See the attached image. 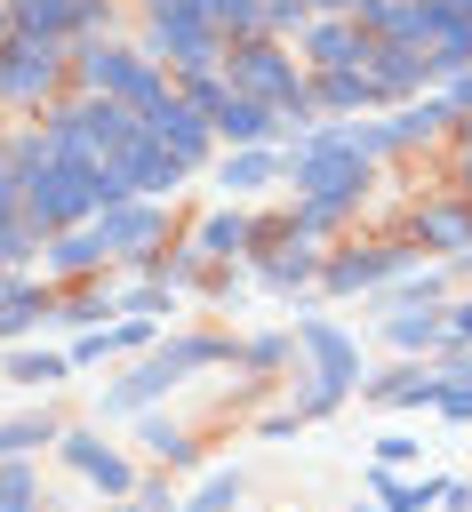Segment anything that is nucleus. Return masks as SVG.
<instances>
[{"label": "nucleus", "mask_w": 472, "mask_h": 512, "mask_svg": "<svg viewBox=\"0 0 472 512\" xmlns=\"http://www.w3.org/2000/svg\"><path fill=\"white\" fill-rule=\"evenodd\" d=\"M440 512H472V480H440Z\"/></svg>", "instance_id": "obj_43"}, {"label": "nucleus", "mask_w": 472, "mask_h": 512, "mask_svg": "<svg viewBox=\"0 0 472 512\" xmlns=\"http://www.w3.org/2000/svg\"><path fill=\"white\" fill-rule=\"evenodd\" d=\"M24 256H48V232L32 216H0V272H16Z\"/></svg>", "instance_id": "obj_29"}, {"label": "nucleus", "mask_w": 472, "mask_h": 512, "mask_svg": "<svg viewBox=\"0 0 472 512\" xmlns=\"http://www.w3.org/2000/svg\"><path fill=\"white\" fill-rule=\"evenodd\" d=\"M8 32H16V24H8V0H0V40H8Z\"/></svg>", "instance_id": "obj_49"}, {"label": "nucleus", "mask_w": 472, "mask_h": 512, "mask_svg": "<svg viewBox=\"0 0 472 512\" xmlns=\"http://www.w3.org/2000/svg\"><path fill=\"white\" fill-rule=\"evenodd\" d=\"M64 64H72V40L8 32V40H0V104H16V112H48V104H56Z\"/></svg>", "instance_id": "obj_3"}, {"label": "nucleus", "mask_w": 472, "mask_h": 512, "mask_svg": "<svg viewBox=\"0 0 472 512\" xmlns=\"http://www.w3.org/2000/svg\"><path fill=\"white\" fill-rule=\"evenodd\" d=\"M288 344H296V336H248V344H240L232 360H240V368H272V360H280Z\"/></svg>", "instance_id": "obj_38"}, {"label": "nucleus", "mask_w": 472, "mask_h": 512, "mask_svg": "<svg viewBox=\"0 0 472 512\" xmlns=\"http://www.w3.org/2000/svg\"><path fill=\"white\" fill-rule=\"evenodd\" d=\"M456 8H464V16H472V0H456Z\"/></svg>", "instance_id": "obj_51"}, {"label": "nucleus", "mask_w": 472, "mask_h": 512, "mask_svg": "<svg viewBox=\"0 0 472 512\" xmlns=\"http://www.w3.org/2000/svg\"><path fill=\"white\" fill-rule=\"evenodd\" d=\"M224 40H264V0H192Z\"/></svg>", "instance_id": "obj_27"}, {"label": "nucleus", "mask_w": 472, "mask_h": 512, "mask_svg": "<svg viewBox=\"0 0 472 512\" xmlns=\"http://www.w3.org/2000/svg\"><path fill=\"white\" fill-rule=\"evenodd\" d=\"M144 448L160 464H192V432H176V424H144Z\"/></svg>", "instance_id": "obj_36"}, {"label": "nucleus", "mask_w": 472, "mask_h": 512, "mask_svg": "<svg viewBox=\"0 0 472 512\" xmlns=\"http://www.w3.org/2000/svg\"><path fill=\"white\" fill-rule=\"evenodd\" d=\"M96 40H112V0H80L72 8V48H96Z\"/></svg>", "instance_id": "obj_32"}, {"label": "nucleus", "mask_w": 472, "mask_h": 512, "mask_svg": "<svg viewBox=\"0 0 472 512\" xmlns=\"http://www.w3.org/2000/svg\"><path fill=\"white\" fill-rule=\"evenodd\" d=\"M176 8H192V0H144V16H176Z\"/></svg>", "instance_id": "obj_46"}, {"label": "nucleus", "mask_w": 472, "mask_h": 512, "mask_svg": "<svg viewBox=\"0 0 472 512\" xmlns=\"http://www.w3.org/2000/svg\"><path fill=\"white\" fill-rule=\"evenodd\" d=\"M72 8L80 0H8V24L16 32H40V40H72Z\"/></svg>", "instance_id": "obj_26"}, {"label": "nucleus", "mask_w": 472, "mask_h": 512, "mask_svg": "<svg viewBox=\"0 0 472 512\" xmlns=\"http://www.w3.org/2000/svg\"><path fill=\"white\" fill-rule=\"evenodd\" d=\"M56 448H64V464H72V472H88L104 496H128V488H136V464H128L120 448H104V432H64Z\"/></svg>", "instance_id": "obj_14"}, {"label": "nucleus", "mask_w": 472, "mask_h": 512, "mask_svg": "<svg viewBox=\"0 0 472 512\" xmlns=\"http://www.w3.org/2000/svg\"><path fill=\"white\" fill-rule=\"evenodd\" d=\"M64 136H72V160L112 168V160L144 136V112H128L120 96H80V104H64Z\"/></svg>", "instance_id": "obj_4"}, {"label": "nucleus", "mask_w": 472, "mask_h": 512, "mask_svg": "<svg viewBox=\"0 0 472 512\" xmlns=\"http://www.w3.org/2000/svg\"><path fill=\"white\" fill-rule=\"evenodd\" d=\"M440 96H448V104H456V120H464V112H472V72H464V80H448Z\"/></svg>", "instance_id": "obj_44"}, {"label": "nucleus", "mask_w": 472, "mask_h": 512, "mask_svg": "<svg viewBox=\"0 0 472 512\" xmlns=\"http://www.w3.org/2000/svg\"><path fill=\"white\" fill-rule=\"evenodd\" d=\"M144 136H152V144H168L184 168H200V160L216 152V120H208V112H200L184 88H168V96L144 112Z\"/></svg>", "instance_id": "obj_7"}, {"label": "nucleus", "mask_w": 472, "mask_h": 512, "mask_svg": "<svg viewBox=\"0 0 472 512\" xmlns=\"http://www.w3.org/2000/svg\"><path fill=\"white\" fill-rule=\"evenodd\" d=\"M16 288H24V280H16V272H0V304H8V296H16Z\"/></svg>", "instance_id": "obj_48"}, {"label": "nucleus", "mask_w": 472, "mask_h": 512, "mask_svg": "<svg viewBox=\"0 0 472 512\" xmlns=\"http://www.w3.org/2000/svg\"><path fill=\"white\" fill-rule=\"evenodd\" d=\"M368 32H360V16H312L304 24V40H296V56L312 64V72H344V64H368Z\"/></svg>", "instance_id": "obj_11"}, {"label": "nucleus", "mask_w": 472, "mask_h": 512, "mask_svg": "<svg viewBox=\"0 0 472 512\" xmlns=\"http://www.w3.org/2000/svg\"><path fill=\"white\" fill-rule=\"evenodd\" d=\"M456 176H464V200H472V144L456 152Z\"/></svg>", "instance_id": "obj_47"}, {"label": "nucleus", "mask_w": 472, "mask_h": 512, "mask_svg": "<svg viewBox=\"0 0 472 512\" xmlns=\"http://www.w3.org/2000/svg\"><path fill=\"white\" fill-rule=\"evenodd\" d=\"M400 272H416V248H408V240H376V248H336V256L320 264V288H328V296H360V288H384V280H400Z\"/></svg>", "instance_id": "obj_6"}, {"label": "nucleus", "mask_w": 472, "mask_h": 512, "mask_svg": "<svg viewBox=\"0 0 472 512\" xmlns=\"http://www.w3.org/2000/svg\"><path fill=\"white\" fill-rule=\"evenodd\" d=\"M304 24H312L304 0H264V40H304Z\"/></svg>", "instance_id": "obj_33"}, {"label": "nucleus", "mask_w": 472, "mask_h": 512, "mask_svg": "<svg viewBox=\"0 0 472 512\" xmlns=\"http://www.w3.org/2000/svg\"><path fill=\"white\" fill-rule=\"evenodd\" d=\"M440 352H472V296L448 312V344H440Z\"/></svg>", "instance_id": "obj_42"}, {"label": "nucleus", "mask_w": 472, "mask_h": 512, "mask_svg": "<svg viewBox=\"0 0 472 512\" xmlns=\"http://www.w3.org/2000/svg\"><path fill=\"white\" fill-rule=\"evenodd\" d=\"M144 48L184 80V72H208V64H224L232 56V40L200 16V8H176V16H144Z\"/></svg>", "instance_id": "obj_5"}, {"label": "nucleus", "mask_w": 472, "mask_h": 512, "mask_svg": "<svg viewBox=\"0 0 472 512\" xmlns=\"http://www.w3.org/2000/svg\"><path fill=\"white\" fill-rule=\"evenodd\" d=\"M72 80H80V96H120L128 112H152V104L176 88V72H168L152 48H120V40L72 48Z\"/></svg>", "instance_id": "obj_1"}, {"label": "nucleus", "mask_w": 472, "mask_h": 512, "mask_svg": "<svg viewBox=\"0 0 472 512\" xmlns=\"http://www.w3.org/2000/svg\"><path fill=\"white\" fill-rule=\"evenodd\" d=\"M256 240H264V224H248L240 208H208V216H200V232H192V248H208L216 264H232V256H256Z\"/></svg>", "instance_id": "obj_19"}, {"label": "nucleus", "mask_w": 472, "mask_h": 512, "mask_svg": "<svg viewBox=\"0 0 472 512\" xmlns=\"http://www.w3.org/2000/svg\"><path fill=\"white\" fill-rule=\"evenodd\" d=\"M368 480H376V504H384V512H432V504H440V480H408V472H384V464H376Z\"/></svg>", "instance_id": "obj_24"}, {"label": "nucleus", "mask_w": 472, "mask_h": 512, "mask_svg": "<svg viewBox=\"0 0 472 512\" xmlns=\"http://www.w3.org/2000/svg\"><path fill=\"white\" fill-rule=\"evenodd\" d=\"M112 168L128 176V192H136V200H168V192H176V184L192 176V168H184V160H176L168 144H152V136H136V144H128V152H120Z\"/></svg>", "instance_id": "obj_13"}, {"label": "nucleus", "mask_w": 472, "mask_h": 512, "mask_svg": "<svg viewBox=\"0 0 472 512\" xmlns=\"http://www.w3.org/2000/svg\"><path fill=\"white\" fill-rule=\"evenodd\" d=\"M96 240H104V256H136V264H152V248L168 240V208H160V200H120V208L96 216Z\"/></svg>", "instance_id": "obj_10"}, {"label": "nucleus", "mask_w": 472, "mask_h": 512, "mask_svg": "<svg viewBox=\"0 0 472 512\" xmlns=\"http://www.w3.org/2000/svg\"><path fill=\"white\" fill-rule=\"evenodd\" d=\"M272 176H288V152H272V144H256V152H224V160H216V184H224V192H264Z\"/></svg>", "instance_id": "obj_22"}, {"label": "nucleus", "mask_w": 472, "mask_h": 512, "mask_svg": "<svg viewBox=\"0 0 472 512\" xmlns=\"http://www.w3.org/2000/svg\"><path fill=\"white\" fill-rule=\"evenodd\" d=\"M64 368H72V352H16L8 360L16 384H64Z\"/></svg>", "instance_id": "obj_31"}, {"label": "nucleus", "mask_w": 472, "mask_h": 512, "mask_svg": "<svg viewBox=\"0 0 472 512\" xmlns=\"http://www.w3.org/2000/svg\"><path fill=\"white\" fill-rule=\"evenodd\" d=\"M48 264H56L64 280H88V272L104 264V240H96V224H72V232H48Z\"/></svg>", "instance_id": "obj_23"}, {"label": "nucleus", "mask_w": 472, "mask_h": 512, "mask_svg": "<svg viewBox=\"0 0 472 512\" xmlns=\"http://www.w3.org/2000/svg\"><path fill=\"white\" fill-rule=\"evenodd\" d=\"M408 224H416V240H424L432 256H448V264H464V256H472V200H464V192L424 200Z\"/></svg>", "instance_id": "obj_12"}, {"label": "nucleus", "mask_w": 472, "mask_h": 512, "mask_svg": "<svg viewBox=\"0 0 472 512\" xmlns=\"http://www.w3.org/2000/svg\"><path fill=\"white\" fill-rule=\"evenodd\" d=\"M0 512H40V480H32V464H24V456H8V464H0Z\"/></svg>", "instance_id": "obj_30"}, {"label": "nucleus", "mask_w": 472, "mask_h": 512, "mask_svg": "<svg viewBox=\"0 0 472 512\" xmlns=\"http://www.w3.org/2000/svg\"><path fill=\"white\" fill-rule=\"evenodd\" d=\"M376 464H384V472L416 464V440H408V432H384V440H376Z\"/></svg>", "instance_id": "obj_40"}, {"label": "nucleus", "mask_w": 472, "mask_h": 512, "mask_svg": "<svg viewBox=\"0 0 472 512\" xmlns=\"http://www.w3.org/2000/svg\"><path fill=\"white\" fill-rule=\"evenodd\" d=\"M384 344H400V352H440V344H448V312H440V304H400V312L384 320Z\"/></svg>", "instance_id": "obj_21"}, {"label": "nucleus", "mask_w": 472, "mask_h": 512, "mask_svg": "<svg viewBox=\"0 0 472 512\" xmlns=\"http://www.w3.org/2000/svg\"><path fill=\"white\" fill-rule=\"evenodd\" d=\"M312 104L320 120H360L368 104H384V88L368 80V64H344V72H312Z\"/></svg>", "instance_id": "obj_15"}, {"label": "nucleus", "mask_w": 472, "mask_h": 512, "mask_svg": "<svg viewBox=\"0 0 472 512\" xmlns=\"http://www.w3.org/2000/svg\"><path fill=\"white\" fill-rule=\"evenodd\" d=\"M56 312H64V320H104V312H112V304H104V296H96V288H80V296H64V304H56Z\"/></svg>", "instance_id": "obj_41"}, {"label": "nucleus", "mask_w": 472, "mask_h": 512, "mask_svg": "<svg viewBox=\"0 0 472 512\" xmlns=\"http://www.w3.org/2000/svg\"><path fill=\"white\" fill-rule=\"evenodd\" d=\"M360 512H384V504H360Z\"/></svg>", "instance_id": "obj_50"}, {"label": "nucleus", "mask_w": 472, "mask_h": 512, "mask_svg": "<svg viewBox=\"0 0 472 512\" xmlns=\"http://www.w3.org/2000/svg\"><path fill=\"white\" fill-rule=\"evenodd\" d=\"M440 416H448V424H472V376H448V392H440Z\"/></svg>", "instance_id": "obj_39"}, {"label": "nucleus", "mask_w": 472, "mask_h": 512, "mask_svg": "<svg viewBox=\"0 0 472 512\" xmlns=\"http://www.w3.org/2000/svg\"><path fill=\"white\" fill-rule=\"evenodd\" d=\"M0 216H24V160L8 136H0Z\"/></svg>", "instance_id": "obj_35"}, {"label": "nucleus", "mask_w": 472, "mask_h": 512, "mask_svg": "<svg viewBox=\"0 0 472 512\" xmlns=\"http://www.w3.org/2000/svg\"><path fill=\"white\" fill-rule=\"evenodd\" d=\"M368 80H376L384 96H424V88H432V64H424V48H408V40H376V48H368Z\"/></svg>", "instance_id": "obj_17"}, {"label": "nucleus", "mask_w": 472, "mask_h": 512, "mask_svg": "<svg viewBox=\"0 0 472 512\" xmlns=\"http://www.w3.org/2000/svg\"><path fill=\"white\" fill-rule=\"evenodd\" d=\"M320 232H304L296 216H288V232H264L256 240V280L264 288H304V280H320Z\"/></svg>", "instance_id": "obj_8"}, {"label": "nucleus", "mask_w": 472, "mask_h": 512, "mask_svg": "<svg viewBox=\"0 0 472 512\" xmlns=\"http://www.w3.org/2000/svg\"><path fill=\"white\" fill-rule=\"evenodd\" d=\"M296 344H304V360H312V384H328L336 400L368 384V376H360V344H352L336 320H296Z\"/></svg>", "instance_id": "obj_9"}, {"label": "nucleus", "mask_w": 472, "mask_h": 512, "mask_svg": "<svg viewBox=\"0 0 472 512\" xmlns=\"http://www.w3.org/2000/svg\"><path fill=\"white\" fill-rule=\"evenodd\" d=\"M40 320H56V296H48V288H32V280H24V288H16V296H8V304H0V344H16V336H32V328H40Z\"/></svg>", "instance_id": "obj_25"}, {"label": "nucleus", "mask_w": 472, "mask_h": 512, "mask_svg": "<svg viewBox=\"0 0 472 512\" xmlns=\"http://www.w3.org/2000/svg\"><path fill=\"white\" fill-rule=\"evenodd\" d=\"M232 352H240L232 336H168L144 368H128V384H112V392H104V416H144L168 384H184L192 368H216V360H232Z\"/></svg>", "instance_id": "obj_2"}, {"label": "nucleus", "mask_w": 472, "mask_h": 512, "mask_svg": "<svg viewBox=\"0 0 472 512\" xmlns=\"http://www.w3.org/2000/svg\"><path fill=\"white\" fill-rule=\"evenodd\" d=\"M56 440H64V424H56L48 408H40V416H8V424H0V464L24 456V448H56Z\"/></svg>", "instance_id": "obj_28"}, {"label": "nucleus", "mask_w": 472, "mask_h": 512, "mask_svg": "<svg viewBox=\"0 0 472 512\" xmlns=\"http://www.w3.org/2000/svg\"><path fill=\"white\" fill-rule=\"evenodd\" d=\"M272 136H288V120H280L272 104H256V96L216 104V144H224V152H256V144H272Z\"/></svg>", "instance_id": "obj_16"}, {"label": "nucleus", "mask_w": 472, "mask_h": 512, "mask_svg": "<svg viewBox=\"0 0 472 512\" xmlns=\"http://www.w3.org/2000/svg\"><path fill=\"white\" fill-rule=\"evenodd\" d=\"M232 504H240V472H208V480H200V496H192V504H176V512H232Z\"/></svg>", "instance_id": "obj_34"}, {"label": "nucleus", "mask_w": 472, "mask_h": 512, "mask_svg": "<svg viewBox=\"0 0 472 512\" xmlns=\"http://www.w3.org/2000/svg\"><path fill=\"white\" fill-rule=\"evenodd\" d=\"M120 312H128V320H152V312H168V280H144V288H128V296H120Z\"/></svg>", "instance_id": "obj_37"}, {"label": "nucleus", "mask_w": 472, "mask_h": 512, "mask_svg": "<svg viewBox=\"0 0 472 512\" xmlns=\"http://www.w3.org/2000/svg\"><path fill=\"white\" fill-rule=\"evenodd\" d=\"M304 8H312V16H352L360 0H304Z\"/></svg>", "instance_id": "obj_45"}, {"label": "nucleus", "mask_w": 472, "mask_h": 512, "mask_svg": "<svg viewBox=\"0 0 472 512\" xmlns=\"http://www.w3.org/2000/svg\"><path fill=\"white\" fill-rule=\"evenodd\" d=\"M440 392H448V368H392L384 384H360V400L376 408H440Z\"/></svg>", "instance_id": "obj_18"}, {"label": "nucleus", "mask_w": 472, "mask_h": 512, "mask_svg": "<svg viewBox=\"0 0 472 512\" xmlns=\"http://www.w3.org/2000/svg\"><path fill=\"white\" fill-rule=\"evenodd\" d=\"M440 128H456V104H448L440 88H432L424 104H408V112H392V120H384V136H392V152H416V144H432Z\"/></svg>", "instance_id": "obj_20"}]
</instances>
